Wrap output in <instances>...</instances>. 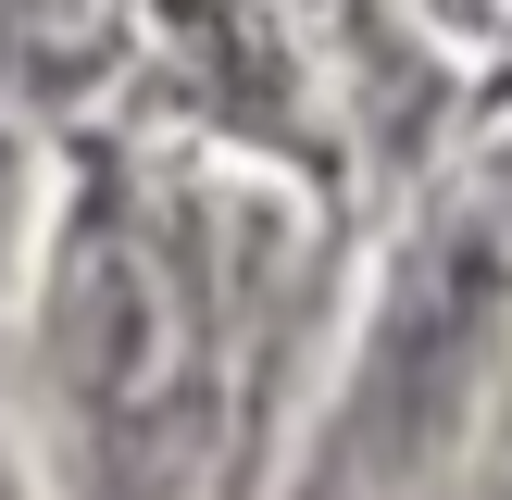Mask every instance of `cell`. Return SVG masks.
<instances>
[{
  "instance_id": "6da1fadb",
  "label": "cell",
  "mask_w": 512,
  "mask_h": 500,
  "mask_svg": "<svg viewBox=\"0 0 512 500\" xmlns=\"http://www.w3.org/2000/svg\"><path fill=\"white\" fill-rule=\"evenodd\" d=\"M488 325H500V250L488 238L425 250V275L388 300V325H375V363H363V400H350L338 475H413L425 450L450 438V413H463Z\"/></svg>"
},
{
  "instance_id": "7a4b0ae2",
  "label": "cell",
  "mask_w": 512,
  "mask_h": 500,
  "mask_svg": "<svg viewBox=\"0 0 512 500\" xmlns=\"http://www.w3.org/2000/svg\"><path fill=\"white\" fill-rule=\"evenodd\" d=\"M63 363H75V388H88V413L113 425V438L150 413V388H163V288H150V250H125L113 225H88V250H75Z\"/></svg>"
}]
</instances>
